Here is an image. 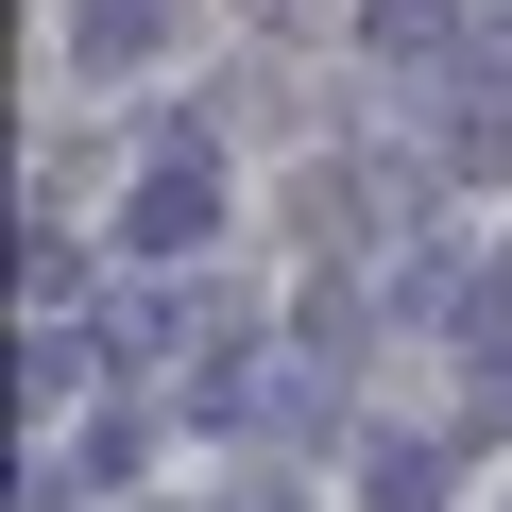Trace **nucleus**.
Wrapping results in <instances>:
<instances>
[{
  "mask_svg": "<svg viewBox=\"0 0 512 512\" xmlns=\"http://www.w3.org/2000/svg\"><path fill=\"white\" fill-rule=\"evenodd\" d=\"M205 222H222V171H205V154L171 137V154H154V171L120 188V256H205Z\"/></svg>",
  "mask_w": 512,
  "mask_h": 512,
  "instance_id": "obj_1",
  "label": "nucleus"
},
{
  "mask_svg": "<svg viewBox=\"0 0 512 512\" xmlns=\"http://www.w3.org/2000/svg\"><path fill=\"white\" fill-rule=\"evenodd\" d=\"M171 35V0H86V69H120V52H154Z\"/></svg>",
  "mask_w": 512,
  "mask_h": 512,
  "instance_id": "obj_2",
  "label": "nucleus"
},
{
  "mask_svg": "<svg viewBox=\"0 0 512 512\" xmlns=\"http://www.w3.org/2000/svg\"><path fill=\"white\" fill-rule=\"evenodd\" d=\"M427 495H444V461L427 444H376V512H427Z\"/></svg>",
  "mask_w": 512,
  "mask_h": 512,
  "instance_id": "obj_3",
  "label": "nucleus"
}]
</instances>
